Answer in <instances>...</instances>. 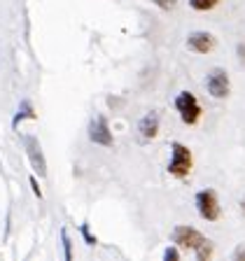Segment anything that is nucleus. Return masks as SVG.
<instances>
[{"mask_svg": "<svg viewBox=\"0 0 245 261\" xmlns=\"http://www.w3.org/2000/svg\"><path fill=\"white\" fill-rule=\"evenodd\" d=\"M206 87L212 98H227L229 96V75L222 68H215V70L208 75Z\"/></svg>", "mask_w": 245, "mask_h": 261, "instance_id": "39448f33", "label": "nucleus"}, {"mask_svg": "<svg viewBox=\"0 0 245 261\" xmlns=\"http://www.w3.org/2000/svg\"><path fill=\"white\" fill-rule=\"evenodd\" d=\"M196 210L201 215L203 219L208 222H217L219 219V201H217V194L212 189H203L196 194Z\"/></svg>", "mask_w": 245, "mask_h": 261, "instance_id": "20e7f679", "label": "nucleus"}, {"mask_svg": "<svg viewBox=\"0 0 245 261\" xmlns=\"http://www.w3.org/2000/svg\"><path fill=\"white\" fill-rule=\"evenodd\" d=\"M175 108L180 112V119L185 121L187 126H194L199 121V117H201V105H199L194 93H189V91H182L175 98Z\"/></svg>", "mask_w": 245, "mask_h": 261, "instance_id": "7ed1b4c3", "label": "nucleus"}, {"mask_svg": "<svg viewBox=\"0 0 245 261\" xmlns=\"http://www.w3.org/2000/svg\"><path fill=\"white\" fill-rule=\"evenodd\" d=\"M219 0H189V5L194 7V10H199V12H208V10H212V7L217 5Z\"/></svg>", "mask_w": 245, "mask_h": 261, "instance_id": "9d476101", "label": "nucleus"}, {"mask_svg": "<svg viewBox=\"0 0 245 261\" xmlns=\"http://www.w3.org/2000/svg\"><path fill=\"white\" fill-rule=\"evenodd\" d=\"M89 138H91V142H96V145H103V147L112 145V133H110V126H108V121H105V117H96V119L91 121V126H89Z\"/></svg>", "mask_w": 245, "mask_h": 261, "instance_id": "423d86ee", "label": "nucleus"}, {"mask_svg": "<svg viewBox=\"0 0 245 261\" xmlns=\"http://www.w3.org/2000/svg\"><path fill=\"white\" fill-rule=\"evenodd\" d=\"M31 187H33V191H35V196H40V198H42V191H40L38 179H35V177H31Z\"/></svg>", "mask_w": 245, "mask_h": 261, "instance_id": "2eb2a0df", "label": "nucleus"}, {"mask_svg": "<svg viewBox=\"0 0 245 261\" xmlns=\"http://www.w3.org/2000/svg\"><path fill=\"white\" fill-rule=\"evenodd\" d=\"M140 133H142V138H154L159 133V114L157 112H147L145 117H142V121H140Z\"/></svg>", "mask_w": 245, "mask_h": 261, "instance_id": "1a4fd4ad", "label": "nucleus"}, {"mask_svg": "<svg viewBox=\"0 0 245 261\" xmlns=\"http://www.w3.org/2000/svg\"><path fill=\"white\" fill-rule=\"evenodd\" d=\"M163 259H166V261H178L180 259V252L175 250V247H168V250L163 252Z\"/></svg>", "mask_w": 245, "mask_h": 261, "instance_id": "9b49d317", "label": "nucleus"}, {"mask_svg": "<svg viewBox=\"0 0 245 261\" xmlns=\"http://www.w3.org/2000/svg\"><path fill=\"white\" fill-rule=\"evenodd\" d=\"M240 210H243V215H245V198H243V203H240Z\"/></svg>", "mask_w": 245, "mask_h": 261, "instance_id": "dca6fc26", "label": "nucleus"}, {"mask_svg": "<svg viewBox=\"0 0 245 261\" xmlns=\"http://www.w3.org/2000/svg\"><path fill=\"white\" fill-rule=\"evenodd\" d=\"M187 47H189L191 51H196V54H208V51L215 47V38H212L210 33H206V31H196V33H191L189 35Z\"/></svg>", "mask_w": 245, "mask_h": 261, "instance_id": "6e6552de", "label": "nucleus"}, {"mask_svg": "<svg viewBox=\"0 0 245 261\" xmlns=\"http://www.w3.org/2000/svg\"><path fill=\"white\" fill-rule=\"evenodd\" d=\"M82 233H84V238H87V243H89V245H96V238H93V236L89 233V226H87V224H82Z\"/></svg>", "mask_w": 245, "mask_h": 261, "instance_id": "ddd939ff", "label": "nucleus"}, {"mask_svg": "<svg viewBox=\"0 0 245 261\" xmlns=\"http://www.w3.org/2000/svg\"><path fill=\"white\" fill-rule=\"evenodd\" d=\"M157 7H161V10H170V7H175V3L178 0H152Z\"/></svg>", "mask_w": 245, "mask_h": 261, "instance_id": "f8f14e48", "label": "nucleus"}, {"mask_svg": "<svg viewBox=\"0 0 245 261\" xmlns=\"http://www.w3.org/2000/svg\"><path fill=\"white\" fill-rule=\"evenodd\" d=\"M173 243L178 245V247H182V250H194L196 256H199L201 261H206V259L212 256L210 240H206L196 228H191V226H175L173 228Z\"/></svg>", "mask_w": 245, "mask_h": 261, "instance_id": "f257e3e1", "label": "nucleus"}, {"mask_svg": "<svg viewBox=\"0 0 245 261\" xmlns=\"http://www.w3.org/2000/svg\"><path fill=\"white\" fill-rule=\"evenodd\" d=\"M23 142H26V152H28V159H31L35 173H38L40 177H44V175H47V163H44V156H42V152H40L38 140H35L33 136H26Z\"/></svg>", "mask_w": 245, "mask_h": 261, "instance_id": "0eeeda50", "label": "nucleus"}, {"mask_svg": "<svg viewBox=\"0 0 245 261\" xmlns=\"http://www.w3.org/2000/svg\"><path fill=\"white\" fill-rule=\"evenodd\" d=\"M63 243H65V259H72V252H70V240H68V233L63 231Z\"/></svg>", "mask_w": 245, "mask_h": 261, "instance_id": "4468645a", "label": "nucleus"}, {"mask_svg": "<svg viewBox=\"0 0 245 261\" xmlns=\"http://www.w3.org/2000/svg\"><path fill=\"white\" fill-rule=\"evenodd\" d=\"M170 149H173V152H170L168 173L173 175V177H187L191 170V152L182 142H173Z\"/></svg>", "mask_w": 245, "mask_h": 261, "instance_id": "f03ea898", "label": "nucleus"}]
</instances>
